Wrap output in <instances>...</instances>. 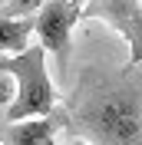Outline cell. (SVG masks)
Returning a JSON list of instances; mask_svg holds the SVG:
<instances>
[{"label":"cell","mask_w":142,"mask_h":145,"mask_svg":"<svg viewBox=\"0 0 142 145\" xmlns=\"http://www.w3.org/2000/svg\"><path fill=\"white\" fill-rule=\"evenodd\" d=\"M40 3H43V0H10L7 10H0V13H7V17H30Z\"/></svg>","instance_id":"52a82bcc"},{"label":"cell","mask_w":142,"mask_h":145,"mask_svg":"<svg viewBox=\"0 0 142 145\" xmlns=\"http://www.w3.org/2000/svg\"><path fill=\"white\" fill-rule=\"evenodd\" d=\"M80 17L99 20L126 40L129 66L142 63V3L139 0H83Z\"/></svg>","instance_id":"277c9868"},{"label":"cell","mask_w":142,"mask_h":145,"mask_svg":"<svg viewBox=\"0 0 142 145\" xmlns=\"http://www.w3.org/2000/svg\"><path fill=\"white\" fill-rule=\"evenodd\" d=\"M76 3H80V7H83V0H76Z\"/></svg>","instance_id":"30bf717a"},{"label":"cell","mask_w":142,"mask_h":145,"mask_svg":"<svg viewBox=\"0 0 142 145\" xmlns=\"http://www.w3.org/2000/svg\"><path fill=\"white\" fill-rule=\"evenodd\" d=\"M66 109V119L93 145H142V86L135 66H126L116 79L93 76Z\"/></svg>","instance_id":"6da1fadb"},{"label":"cell","mask_w":142,"mask_h":145,"mask_svg":"<svg viewBox=\"0 0 142 145\" xmlns=\"http://www.w3.org/2000/svg\"><path fill=\"white\" fill-rule=\"evenodd\" d=\"M33 40V13L30 17H7L0 13V56L20 53Z\"/></svg>","instance_id":"8992f818"},{"label":"cell","mask_w":142,"mask_h":145,"mask_svg":"<svg viewBox=\"0 0 142 145\" xmlns=\"http://www.w3.org/2000/svg\"><path fill=\"white\" fill-rule=\"evenodd\" d=\"M66 122H70L66 109L53 106L46 116H30V119H20V122H10L0 145H56V135Z\"/></svg>","instance_id":"5b68a950"},{"label":"cell","mask_w":142,"mask_h":145,"mask_svg":"<svg viewBox=\"0 0 142 145\" xmlns=\"http://www.w3.org/2000/svg\"><path fill=\"white\" fill-rule=\"evenodd\" d=\"M7 82H10V76H3V72H0V102H7V96H10Z\"/></svg>","instance_id":"ba28073f"},{"label":"cell","mask_w":142,"mask_h":145,"mask_svg":"<svg viewBox=\"0 0 142 145\" xmlns=\"http://www.w3.org/2000/svg\"><path fill=\"white\" fill-rule=\"evenodd\" d=\"M0 72L17 82L13 102H7V122H20L30 116H46L56 106V89L46 69V53L40 43L10 56H0Z\"/></svg>","instance_id":"7a4b0ae2"},{"label":"cell","mask_w":142,"mask_h":145,"mask_svg":"<svg viewBox=\"0 0 142 145\" xmlns=\"http://www.w3.org/2000/svg\"><path fill=\"white\" fill-rule=\"evenodd\" d=\"M63 145H93V142H86V138H73V142H63Z\"/></svg>","instance_id":"9c48e42d"},{"label":"cell","mask_w":142,"mask_h":145,"mask_svg":"<svg viewBox=\"0 0 142 145\" xmlns=\"http://www.w3.org/2000/svg\"><path fill=\"white\" fill-rule=\"evenodd\" d=\"M80 23V3L76 0H43L33 10V33L40 40L46 56H53L56 66H70V50H73V27Z\"/></svg>","instance_id":"3957f363"}]
</instances>
